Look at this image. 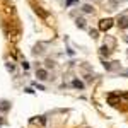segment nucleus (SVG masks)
Masks as SVG:
<instances>
[{
    "label": "nucleus",
    "instance_id": "nucleus-1",
    "mask_svg": "<svg viewBox=\"0 0 128 128\" xmlns=\"http://www.w3.org/2000/svg\"><path fill=\"white\" fill-rule=\"evenodd\" d=\"M111 26H113V19H102L101 22H99V29H101V31L111 29Z\"/></svg>",
    "mask_w": 128,
    "mask_h": 128
},
{
    "label": "nucleus",
    "instance_id": "nucleus-2",
    "mask_svg": "<svg viewBox=\"0 0 128 128\" xmlns=\"http://www.w3.org/2000/svg\"><path fill=\"white\" fill-rule=\"evenodd\" d=\"M118 26L121 28V29H126V28H128V16H125V17H120Z\"/></svg>",
    "mask_w": 128,
    "mask_h": 128
},
{
    "label": "nucleus",
    "instance_id": "nucleus-3",
    "mask_svg": "<svg viewBox=\"0 0 128 128\" xmlns=\"http://www.w3.org/2000/svg\"><path fill=\"white\" fill-rule=\"evenodd\" d=\"M108 101H109V104H111V106H116V104L120 102V98H118V96H114V94H109Z\"/></svg>",
    "mask_w": 128,
    "mask_h": 128
},
{
    "label": "nucleus",
    "instance_id": "nucleus-4",
    "mask_svg": "<svg viewBox=\"0 0 128 128\" xmlns=\"http://www.w3.org/2000/svg\"><path fill=\"white\" fill-rule=\"evenodd\" d=\"M36 75H38V79H41V80H44V79H48V72H46V70H38V74H36Z\"/></svg>",
    "mask_w": 128,
    "mask_h": 128
},
{
    "label": "nucleus",
    "instance_id": "nucleus-5",
    "mask_svg": "<svg viewBox=\"0 0 128 128\" xmlns=\"http://www.w3.org/2000/svg\"><path fill=\"white\" fill-rule=\"evenodd\" d=\"M72 86H74L75 89H84V84H82L80 80H74V82H72Z\"/></svg>",
    "mask_w": 128,
    "mask_h": 128
},
{
    "label": "nucleus",
    "instance_id": "nucleus-6",
    "mask_svg": "<svg viewBox=\"0 0 128 128\" xmlns=\"http://www.w3.org/2000/svg\"><path fill=\"white\" fill-rule=\"evenodd\" d=\"M34 10H36V14H40L41 17H48V14H46V12H44V10H41L40 7H36V9H34Z\"/></svg>",
    "mask_w": 128,
    "mask_h": 128
},
{
    "label": "nucleus",
    "instance_id": "nucleus-7",
    "mask_svg": "<svg viewBox=\"0 0 128 128\" xmlns=\"http://www.w3.org/2000/svg\"><path fill=\"white\" fill-rule=\"evenodd\" d=\"M0 109H2V111H7V109H9V102H7V101L0 102Z\"/></svg>",
    "mask_w": 128,
    "mask_h": 128
},
{
    "label": "nucleus",
    "instance_id": "nucleus-8",
    "mask_svg": "<svg viewBox=\"0 0 128 128\" xmlns=\"http://www.w3.org/2000/svg\"><path fill=\"white\" fill-rule=\"evenodd\" d=\"M77 26H79V28H86V20L84 19H77Z\"/></svg>",
    "mask_w": 128,
    "mask_h": 128
},
{
    "label": "nucleus",
    "instance_id": "nucleus-9",
    "mask_svg": "<svg viewBox=\"0 0 128 128\" xmlns=\"http://www.w3.org/2000/svg\"><path fill=\"white\" fill-rule=\"evenodd\" d=\"M92 7H90V5H84V12H87V14H90V12H92Z\"/></svg>",
    "mask_w": 128,
    "mask_h": 128
},
{
    "label": "nucleus",
    "instance_id": "nucleus-10",
    "mask_svg": "<svg viewBox=\"0 0 128 128\" xmlns=\"http://www.w3.org/2000/svg\"><path fill=\"white\" fill-rule=\"evenodd\" d=\"M101 53H102V55H109V50L106 48V46H102V48H101Z\"/></svg>",
    "mask_w": 128,
    "mask_h": 128
},
{
    "label": "nucleus",
    "instance_id": "nucleus-11",
    "mask_svg": "<svg viewBox=\"0 0 128 128\" xmlns=\"http://www.w3.org/2000/svg\"><path fill=\"white\" fill-rule=\"evenodd\" d=\"M22 67H24V70H28L29 68V63H28V62H22Z\"/></svg>",
    "mask_w": 128,
    "mask_h": 128
},
{
    "label": "nucleus",
    "instance_id": "nucleus-12",
    "mask_svg": "<svg viewBox=\"0 0 128 128\" xmlns=\"http://www.w3.org/2000/svg\"><path fill=\"white\" fill-rule=\"evenodd\" d=\"M90 36L92 38H98V31H90Z\"/></svg>",
    "mask_w": 128,
    "mask_h": 128
},
{
    "label": "nucleus",
    "instance_id": "nucleus-13",
    "mask_svg": "<svg viewBox=\"0 0 128 128\" xmlns=\"http://www.w3.org/2000/svg\"><path fill=\"white\" fill-rule=\"evenodd\" d=\"M125 99H128V92H126V94H125Z\"/></svg>",
    "mask_w": 128,
    "mask_h": 128
}]
</instances>
